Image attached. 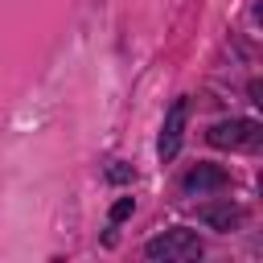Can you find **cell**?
Returning <instances> with one entry per match:
<instances>
[{
    "mask_svg": "<svg viewBox=\"0 0 263 263\" xmlns=\"http://www.w3.org/2000/svg\"><path fill=\"white\" fill-rule=\"evenodd\" d=\"M201 255V238L185 226H173V230H160L156 238L144 242V259L152 263H189Z\"/></svg>",
    "mask_w": 263,
    "mask_h": 263,
    "instance_id": "6da1fadb",
    "label": "cell"
},
{
    "mask_svg": "<svg viewBox=\"0 0 263 263\" xmlns=\"http://www.w3.org/2000/svg\"><path fill=\"white\" fill-rule=\"evenodd\" d=\"M205 140L214 148H234V152H255L263 144V127L255 119H222L205 132Z\"/></svg>",
    "mask_w": 263,
    "mask_h": 263,
    "instance_id": "7a4b0ae2",
    "label": "cell"
},
{
    "mask_svg": "<svg viewBox=\"0 0 263 263\" xmlns=\"http://www.w3.org/2000/svg\"><path fill=\"white\" fill-rule=\"evenodd\" d=\"M185 115H189V103H185V99H173V107H168V115H164V127H160V140H156V152H160V160H173V156L181 152Z\"/></svg>",
    "mask_w": 263,
    "mask_h": 263,
    "instance_id": "3957f363",
    "label": "cell"
},
{
    "mask_svg": "<svg viewBox=\"0 0 263 263\" xmlns=\"http://www.w3.org/2000/svg\"><path fill=\"white\" fill-rule=\"evenodd\" d=\"M226 185H230V173L222 164H193L181 177V193H210V189H226Z\"/></svg>",
    "mask_w": 263,
    "mask_h": 263,
    "instance_id": "277c9868",
    "label": "cell"
},
{
    "mask_svg": "<svg viewBox=\"0 0 263 263\" xmlns=\"http://www.w3.org/2000/svg\"><path fill=\"white\" fill-rule=\"evenodd\" d=\"M197 222H205L210 230H234L238 222H242V210L226 197V201H210V205H197Z\"/></svg>",
    "mask_w": 263,
    "mask_h": 263,
    "instance_id": "5b68a950",
    "label": "cell"
},
{
    "mask_svg": "<svg viewBox=\"0 0 263 263\" xmlns=\"http://www.w3.org/2000/svg\"><path fill=\"white\" fill-rule=\"evenodd\" d=\"M127 214H132V197H119V201L111 205V214H107V222H111V226H119V222H123Z\"/></svg>",
    "mask_w": 263,
    "mask_h": 263,
    "instance_id": "8992f818",
    "label": "cell"
},
{
    "mask_svg": "<svg viewBox=\"0 0 263 263\" xmlns=\"http://www.w3.org/2000/svg\"><path fill=\"white\" fill-rule=\"evenodd\" d=\"M107 177H111V181H127V177H132V168L115 160V168H107Z\"/></svg>",
    "mask_w": 263,
    "mask_h": 263,
    "instance_id": "52a82bcc",
    "label": "cell"
}]
</instances>
